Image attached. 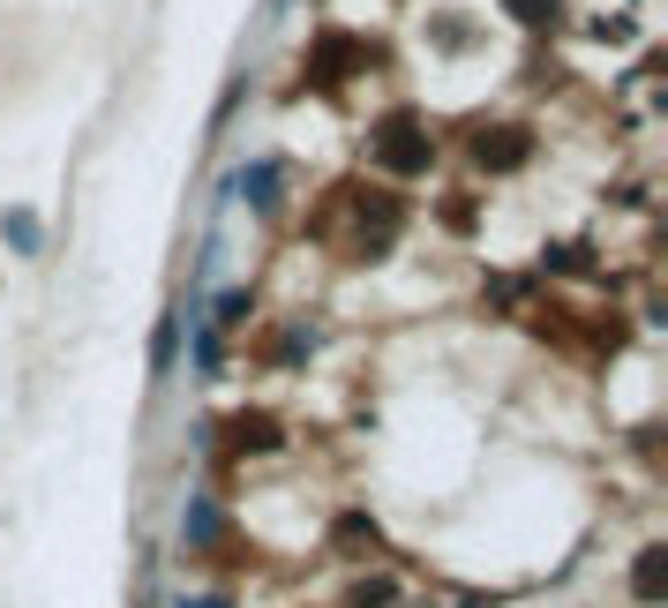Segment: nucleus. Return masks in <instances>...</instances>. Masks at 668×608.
<instances>
[{"mask_svg": "<svg viewBox=\"0 0 668 608\" xmlns=\"http://www.w3.org/2000/svg\"><path fill=\"white\" fill-rule=\"evenodd\" d=\"M278 158H255V166H241V174L226 180V196H241V188H249V203H263V211H271V203H278Z\"/></svg>", "mask_w": 668, "mask_h": 608, "instance_id": "nucleus-1", "label": "nucleus"}, {"mask_svg": "<svg viewBox=\"0 0 668 608\" xmlns=\"http://www.w3.org/2000/svg\"><path fill=\"white\" fill-rule=\"evenodd\" d=\"M241 316H249V294L233 286V294H218V316H210V331H218V323H241Z\"/></svg>", "mask_w": 668, "mask_h": 608, "instance_id": "nucleus-4", "label": "nucleus"}, {"mask_svg": "<svg viewBox=\"0 0 668 608\" xmlns=\"http://www.w3.org/2000/svg\"><path fill=\"white\" fill-rule=\"evenodd\" d=\"M0 241H8L15 256H39V241H45L39 211H23V203H15V211H0Z\"/></svg>", "mask_w": 668, "mask_h": 608, "instance_id": "nucleus-2", "label": "nucleus"}, {"mask_svg": "<svg viewBox=\"0 0 668 608\" xmlns=\"http://www.w3.org/2000/svg\"><path fill=\"white\" fill-rule=\"evenodd\" d=\"M173 353H180V316H166L151 339V376H173Z\"/></svg>", "mask_w": 668, "mask_h": 608, "instance_id": "nucleus-3", "label": "nucleus"}, {"mask_svg": "<svg viewBox=\"0 0 668 608\" xmlns=\"http://www.w3.org/2000/svg\"><path fill=\"white\" fill-rule=\"evenodd\" d=\"M638 594H646V601H654V594H661V549H654V556H646V564H638Z\"/></svg>", "mask_w": 668, "mask_h": 608, "instance_id": "nucleus-5", "label": "nucleus"}]
</instances>
